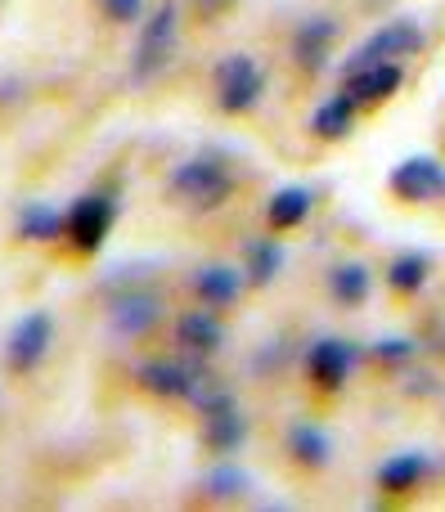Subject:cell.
<instances>
[{
    "label": "cell",
    "instance_id": "cell-1",
    "mask_svg": "<svg viewBox=\"0 0 445 512\" xmlns=\"http://www.w3.org/2000/svg\"><path fill=\"white\" fill-rule=\"evenodd\" d=\"M230 194H234V176L216 158H189L171 176V198L180 207H194V212H212Z\"/></svg>",
    "mask_w": 445,
    "mask_h": 512
},
{
    "label": "cell",
    "instance_id": "cell-2",
    "mask_svg": "<svg viewBox=\"0 0 445 512\" xmlns=\"http://www.w3.org/2000/svg\"><path fill=\"white\" fill-rule=\"evenodd\" d=\"M261 86H266V72H261V63L252 54H225L216 63V104L225 113H248L257 104Z\"/></svg>",
    "mask_w": 445,
    "mask_h": 512
},
{
    "label": "cell",
    "instance_id": "cell-3",
    "mask_svg": "<svg viewBox=\"0 0 445 512\" xmlns=\"http://www.w3.org/2000/svg\"><path fill=\"white\" fill-rule=\"evenodd\" d=\"M171 50H176V5H158L149 14V23L140 27V45H135V63H131V77L135 81H149L167 68Z\"/></svg>",
    "mask_w": 445,
    "mask_h": 512
},
{
    "label": "cell",
    "instance_id": "cell-4",
    "mask_svg": "<svg viewBox=\"0 0 445 512\" xmlns=\"http://www.w3.org/2000/svg\"><path fill=\"white\" fill-rule=\"evenodd\" d=\"M113 198H104V194H86V198H77L72 203V212H68V239H72V248L77 252H95V248H104V239H108V230H113Z\"/></svg>",
    "mask_w": 445,
    "mask_h": 512
},
{
    "label": "cell",
    "instance_id": "cell-5",
    "mask_svg": "<svg viewBox=\"0 0 445 512\" xmlns=\"http://www.w3.org/2000/svg\"><path fill=\"white\" fill-rule=\"evenodd\" d=\"M401 90V68L396 59H374V63H351L347 77H342V95L351 104H378V99H392Z\"/></svg>",
    "mask_w": 445,
    "mask_h": 512
},
{
    "label": "cell",
    "instance_id": "cell-6",
    "mask_svg": "<svg viewBox=\"0 0 445 512\" xmlns=\"http://www.w3.org/2000/svg\"><path fill=\"white\" fill-rule=\"evenodd\" d=\"M50 337H54V324L45 310H32V315H23L14 324V333H9V364L14 369H36V364L45 360V351H50Z\"/></svg>",
    "mask_w": 445,
    "mask_h": 512
},
{
    "label": "cell",
    "instance_id": "cell-7",
    "mask_svg": "<svg viewBox=\"0 0 445 512\" xmlns=\"http://www.w3.org/2000/svg\"><path fill=\"white\" fill-rule=\"evenodd\" d=\"M441 189H445V176L437 158H410L392 171V194L405 198V203H428Z\"/></svg>",
    "mask_w": 445,
    "mask_h": 512
},
{
    "label": "cell",
    "instance_id": "cell-8",
    "mask_svg": "<svg viewBox=\"0 0 445 512\" xmlns=\"http://www.w3.org/2000/svg\"><path fill=\"white\" fill-rule=\"evenodd\" d=\"M423 50V27L414 23H387L351 54V63H374V59H401V54Z\"/></svg>",
    "mask_w": 445,
    "mask_h": 512
},
{
    "label": "cell",
    "instance_id": "cell-9",
    "mask_svg": "<svg viewBox=\"0 0 445 512\" xmlns=\"http://www.w3.org/2000/svg\"><path fill=\"white\" fill-rule=\"evenodd\" d=\"M158 315H162V301L153 292H135V288L113 297V306H108V319H113V328L122 337H144L158 324Z\"/></svg>",
    "mask_w": 445,
    "mask_h": 512
},
{
    "label": "cell",
    "instance_id": "cell-10",
    "mask_svg": "<svg viewBox=\"0 0 445 512\" xmlns=\"http://www.w3.org/2000/svg\"><path fill=\"white\" fill-rule=\"evenodd\" d=\"M351 364H356V351H351L347 342H338V337H324V342L311 346V355H306V369H311V378L320 382L324 391L342 387L351 373Z\"/></svg>",
    "mask_w": 445,
    "mask_h": 512
},
{
    "label": "cell",
    "instance_id": "cell-11",
    "mask_svg": "<svg viewBox=\"0 0 445 512\" xmlns=\"http://www.w3.org/2000/svg\"><path fill=\"white\" fill-rule=\"evenodd\" d=\"M225 342V328L221 319L212 315V310H189V315H180L176 324V346L189 355H216Z\"/></svg>",
    "mask_w": 445,
    "mask_h": 512
},
{
    "label": "cell",
    "instance_id": "cell-12",
    "mask_svg": "<svg viewBox=\"0 0 445 512\" xmlns=\"http://www.w3.org/2000/svg\"><path fill=\"white\" fill-rule=\"evenodd\" d=\"M333 41H338V27H333L329 18H306V23L297 27V36H293V59H297V68L320 72L324 59H329V45H333Z\"/></svg>",
    "mask_w": 445,
    "mask_h": 512
},
{
    "label": "cell",
    "instance_id": "cell-13",
    "mask_svg": "<svg viewBox=\"0 0 445 512\" xmlns=\"http://www.w3.org/2000/svg\"><path fill=\"white\" fill-rule=\"evenodd\" d=\"M189 382H194V369H180V364H167V360L140 364V387L153 391V396H162V400H185Z\"/></svg>",
    "mask_w": 445,
    "mask_h": 512
},
{
    "label": "cell",
    "instance_id": "cell-14",
    "mask_svg": "<svg viewBox=\"0 0 445 512\" xmlns=\"http://www.w3.org/2000/svg\"><path fill=\"white\" fill-rule=\"evenodd\" d=\"M428 472H432L428 454H392V459L378 468V486L392 490V495H405V490H414Z\"/></svg>",
    "mask_w": 445,
    "mask_h": 512
},
{
    "label": "cell",
    "instance_id": "cell-15",
    "mask_svg": "<svg viewBox=\"0 0 445 512\" xmlns=\"http://www.w3.org/2000/svg\"><path fill=\"white\" fill-rule=\"evenodd\" d=\"M203 418H207V445L216 454H234L243 445V436H248V423H243V414L234 405H221Z\"/></svg>",
    "mask_w": 445,
    "mask_h": 512
},
{
    "label": "cell",
    "instance_id": "cell-16",
    "mask_svg": "<svg viewBox=\"0 0 445 512\" xmlns=\"http://www.w3.org/2000/svg\"><path fill=\"white\" fill-rule=\"evenodd\" d=\"M194 288H198V297L212 301V306H230L243 292V274L230 270V265H207V270L194 274Z\"/></svg>",
    "mask_w": 445,
    "mask_h": 512
},
{
    "label": "cell",
    "instance_id": "cell-17",
    "mask_svg": "<svg viewBox=\"0 0 445 512\" xmlns=\"http://www.w3.org/2000/svg\"><path fill=\"white\" fill-rule=\"evenodd\" d=\"M59 230H68V216H59L50 203H23L18 212V234L32 243H50L59 239Z\"/></svg>",
    "mask_w": 445,
    "mask_h": 512
},
{
    "label": "cell",
    "instance_id": "cell-18",
    "mask_svg": "<svg viewBox=\"0 0 445 512\" xmlns=\"http://www.w3.org/2000/svg\"><path fill=\"white\" fill-rule=\"evenodd\" d=\"M288 450H293V459L302 463V468H324L329 454H333V445L315 423H297L293 436H288Z\"/></svg>",
    "mask_w": 445,
    "mask_h": 512
},
{
    "label": "cell",
    "instance_id": "cell-19",
    "mask_svg": "<svg viewBox=\"0 0 445 512\" xmlns=\"http://www.w3.org/2000/svg\"><path fill=\"white\" fill-rule=\"evenodd\" d=\"M351 126H356V104H351L347 95L315 108V135H320V140H347Z\"/></svg>",
    "mask_w": 445,
    "mask_h": 512
},
{
    "label": "cell",
    "instance_id": "cell-20",
    "mask_svg": "<svg viewBox=\"0 0 445 512\" xmlns=\"http://www.w3.org/2000/svg\"><path fill=\"white\" fill-rule=\"evenodd\" d=\"M266 216L275 230H293V225H302L306 216H311V194H306V189H279V194L270 198Z\"/></svg>",
    "mask_w": 445,
    "mask_h": 512
},
{
    "label": "cell",
    "instance_id": "cell-21",
    "mask_svg": "<svg viewBox=\"0 0 445 512\" xmlns=\"http://www.w3.org/2000/svg\"><path fill=\"white\" fill-rule=\"evenodd\" d=\"M387 283H392L396 292H419L423 283H428V256H419V252L396 256V261L387 265Z\"/></svg>",
    "mask_w": 445,
    "mask_h": 512
},
{
    "label": "cell",
    "instance_id": "cell-22",
    "mask_svg": "<svg viewBox=\"0 0 445 512\" xmlns=\"http://www.w3.org/2000/svg\"><path fill=\"white\" fill-rule=\"evenodd\" d=\"M333 297L338 301H347V306H360V301L369 297V270L360 261H351V265H338L333 270Z\"/></svg>",
    "mask_w": 445,
    "mask_h": 512
},
{
    "label": "cell",
    "instance_id": "cell-23",
    "mask_svg": "<svg viewBox=\"0 0 445 512\" xmlns=\"http://www.w3.org/2000/svg\"><path fill=\"white\" fill-rule=\"evenodd\" d=\"M279 265H284V252H279V243H275V239H257V243L248 248V279L257 283V288H261V283L275 279Z\"/></svg>",
    "mask_w": 445,
    "mask_h": 512
},
{
    "label": "cell",
    "instance_id": "cell-24",
    "mask_svg": "<svg viewBox=\"0 0 445 512\" xmlns=\"http://www.w3.org/2000/svg\"><path fill=\"white\" fill-rule=\"evenodd\" d=\"M207 490H212L216 499H234V495H243V490H248V477H243L239 468H221V472H212V477H207Z\"/></svg>",
    "mask_w": 445,
    "mask_h": 512
},
{
    "label": "cell",
    "instance_id": "cell-25",
    "mask_svg": "<svg viewBox=\"0 0 445 512\" xmlns=\"http://www.w3.org/2000/svg\"><path fill=\"white\" fill-rule=\"evenodd\" d=\"M99 5H104V14L113 18V23H135L140 9H144V0H99Z\"/></svg>",
    "mask_w": 445,
    "mask_h": 512
},
{
    "label": "cell",
    "instance_id": "cell-26",
    "mask_svg": "<svg viewBox=\"0 0 445 512\" xmlns=\"http://www.w3.org/2000/svg\"><path fill=\"white\" fill-rule=\"evenodd\" d=\"M378 360H410L414 355V342H405V337H387V342L374 346Z\"/></svg>",
    "mask_w": 445,
    "mask_h": 512
},
{
    "label": "cell",
    "instance_id": "cell-27",
    "mask_svg": "<svg viewBox=\"0 0 445 512\" xmlns=\"http://www.w3.org/2000/svg\"><path fill=\"white\" fill-rule=\"evenodd\" d=\"M230 5H234V0H194V9H198V14H203V18L225 14V9H230Z\"/></svg>",
    "mask_w": 445,
    "mask_h": 512
}]
</instances>
